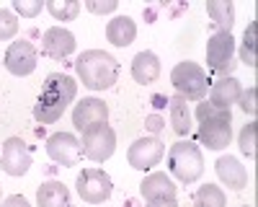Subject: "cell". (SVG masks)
Wrapping results in <instances>:
<instances>
[{"label":"cell","instance_id":"obj_1","mask_svg":"<svg viewBox=\"0 0 258 207\" xmlns=\"http://www.w3.org/2000/svg\"><path fill=\"white\" fill-rule=\"evenodd\" d=\"M78 96V83L64 75V73H49L44 80V88H41L36 104H34V119L41 124H54L64 109L70 107Z\"/></svg>","mask_w":258,"mask_h":207},{"label":"cell","instance_id":"obj_2","mask_svg":"<svg viewBox=\"0 0 258 207\" xmlns=\"http://www.w3.org/2000/svg\"><path fill=\"white\" fill-rule=\"evenodd\" d=\"M75 70L85 88L91 91H106L119 80V62L103 49H85L75 60Z\"/></svg>","mask_w":258,"mask_h":207},{"label":"cell","instance_id":"obj_3","mask_svg":"<svg viewBox=\"0 0 258 207\" xmlns=\"http://www.w3.org/2000/svg\"><path fill=\"white\" fill-rule=\"evenodd\" d=\"M199 119V142L207 150H225L232 140V114L230 109H217L209 101L197 107Z\"/></svg>","mask_w":258,"mask_h":207},{"label":"cell","instance_id":"obj_4","mask_svg":"<svg viewBox=\"0 0 258 207\" xmlns=\"http://www.w3.org/2000/svg\"><path fill=\"white\" fill-rule=\"evenodd\" d=\"M168 171L173 174L181 184L199 181L202 174H204V156L199 150V145H194L188 140H181L176 145H170V150H168Z\"/></svg>","mask_w":258,"mask_h":207},{"label":"cell","instance_id":"obj_5","mask_svg":"<svg viewBox=\"0 0 258 207\" xmlns=\"http://www.w3.org/2000/svg\"><path fill=\"white\" fill-rule=\"evenodd\" d=\"M170 83H173L176 93L183 101H202L207 96V88H209V78H207L204 68L197 65V62H191V60L178 62L170 70Z\"/></svg>","mask_w":258,"mask_h":207},{"label":"cell","instance_id":"obj_6","mask_svg":"<svg viewBox=\"0 0 258 207\" xmlns=\"http://www.w3.org/2000/svg\"><path fill=\"white\" fill-rule=\"evenodd\" d=\"M80 150H83L85 158L93 161V163L109 161L114 156V150H116V132L109 127V124H96V127L83 132Z\"/></svg>","mask_w":258,"mask_h":207},{"label":"cell","instance_id":"obj_7","mask_svg":"<svg viewBox=\"0 0 258 207\" xmlns=\"http://www.w3.org/2000/svg\"><path fill=\"white\" fill-rule=\"evenodd\" d=\"M235 36L232 31H214L207 41V68L220 73V75H227L235 70Z\"/></svg>","mask_w":258,"mask_h":207},{"label":"cell","instance_id":"obj_8","mask_svg":"<svg viewBox=\"0 0 258 207\" xmlns=\"http://www.w3.org/2000/svg\"><path fill=\"white\" fill-rule=\"evenodd\" d=\"M114 181L103 169H83L78 174V194L88 204H101L111 197Z\"/></svg>","mask_w":258,"mask_h":207},{"label":"cell","instance_id":"obj_9","mask_svg":"<svg viewBox=\"0 0 258 207\" xmlns=\"http://www.w3.org/2000/svg\"><path fill=\"white\" fill-rule=\"evenodd\" d=\"M36 62H39V55H36V47L26 39H18V41H11V47L6 49V57H3V65L11 75L16 78H26L36 70Z\"/></svg>","mask_w":258,"mask_h":207},{"label":"cell","instance_id":"obj_10","mask_svg":"<svg viewBox=\"0 0 258 207\" xmlns=\"http://www.w3.org/2000/svg\"><path fill=\"white\" fill-rule=\"evenodd\" d=\"M163 156H165V145L158 137H140L129 145V150H126L129 166L137 171H150L153 166L160 163Z\"/></svg>","mask_w":258,"mask_h":207},{"label":"cell","instance_id":"obj_11","mask_svg":"<svg viewBox=\"0 0 258 207\" xmlns=\"http://www.w3.org/2000/svg\"><path fill=\"white\" fill-rule=\"evenodd\" d=\"M0 169L8 176H24L31 169V150L21 137H8L0 150Z\"/></svg>","mask_w":258,"mask_h":207},{"label":"cell","instance_id":"obj_12","mask_svg":"<svg viewBox=\"0 0 258 207\" xmlns=\"http://www.w3.org/2000/svg\"><path fill=\"white\" fill-rule=\"evenodd\" d=\"M47 156L59 166H75L83 156L80 140L73 132H54L47 137Z\"/></svg>","mask_w":258,"mask_h":207},{"label":"cell","instance_id":"obj_13","mask_svg":"<svg viewBox=\"0 0 258 207\" xmlns=\"http://www.w3.org/2000/svg\"><path fill=\"white\" fill-rule=\"evenodd\" d=\"M106 119H109V107L96 96L78 101L73 109V124L78 132H85V130L96 127V124H106Z\"/></svg>","mask_w":258,"mask_h":207},{"label":"cell","instance_id":"obj_14","mask_svg":"<svg viewBox=\"0 0 258 207\" xmlns=\"http://www.w3.org/2000/svg\"><path fill=\"white\" fill-rule=\"evenodd\" d=\"M78 47V41H75V34L68 31L64 26H52L44 31V36H41V49H44L47 57L52 60H64V57H70Z\"/></svg>","mask_w":258,"mask_h":207},{"label":"cell","instance_id":"obj_15","mask_svg":"<svg viewBox=\"0 0 258 207\" xmlns=\"http://www.w3.org/2000/svg\"><path fill=\"white\" fill-rule=\"evenodd\" d=\"M240 96H243V86L232 75H222L220 80H214L209 86V104L217 109H230L232 104L240 101Z\"/></svg>","mask_w":258,"mask_h":207},{"label":"cell","instance_id":"obj_16","mask_svg":"<svg viewBox=\"0 0 258 207\" xmlns=\"http://www.w3.org/2000/svg\"><path fill=\"white\" fill-rule=\"evenodd\" d=\"M140 194L150 202H165V199H176V184L168 174L155 171V174H147L145 181L140 184Z\"/></svg>","mask_w":258,"mask_h":207},{"label":"cell","instance_id":"obj_17","mask_svg":"<svg viewBox=\"0 0 258 207\" xmlns=\"http://www.w3.org/2000/svg\"><path fill=\"white\" fill-rule=\"evenodd\" d=\"M214 169H217V176L225 186H230V189L240 192L248 186V171L245 166L235 158V156H222L217 158V163H214Z\"/></svg>","mask_w":258,"mask_h":207},{"label":"cell","instance_id":"obj_18","mask_svg":"<svg viewBox=\"0 0 258 207\" xmlns=\"http://www.w3.org/2000/svg\"><path fill=\"white\" fill-rule=\"evenodd\" d=\"M132 78L142 86H150L160 78V60L155 52H137L135 60H132Z\"/></svg>","mask_w":258,"mask_h":207},{"label":"cell","instance_id":"obj_19","mask_svg":"<svg viewBox=\"0 0 258 207\" xmlns=\"http://www.w3.org/2000/svg\"><path fill=\"white\" fill-rule=\"evenodd\" d=\"M137 36V24L135 18L129 16H116L109 21V26H106V39L111 41L114 47H129Z\"/></svg>","mask_w":258,"mask_h":207},{"label":"cell","instance_id":"obj_20","mask_svg":"<svg viewBox=\"0 0 258 207\" xmlns=\"http://www.w3.org/2000/svg\"><path fill=\"white\" fill-rule=\"evenodd\" d=\"M36 207H70V189L62 181H44L36 189Z\"/></svg>","mask_w":258,"mask_h":207},{"label":"cell","instance_id":"obj_21","mask_svg":"<svg viewBox=\"0 0 258 207\" xmlns=\"http://www.w3.org/2000/svg\"><path fill=\"white\" fill-rule=\"evenodd\" d=\"M207 13L217 31H232L235 26V6L232 0H207Z\"/></svg>","mask_w":258,"mask_h":207},{"label":"cell","instance_id":"obj_22","mask_svg":"<svg viewBox=\"0 0 258 207\" xmlns=\"http://www.w3.org/2000/svg\"><path fill=\"white\" fill-rule=\"evenodd\" d=\"M170 104V127L178 137H186L191 132V112H188V104L181 96H173L168 101Z\"/></svg>","mask_w":258,"mask_h":207},{"label":"cell","instance_id":"obj_23","mask_svg":"<svg viewBox=\"0 0 258 207\" xmlns=\"http://www.w3.org/2000/svg\"><path fill=\"white\" fill-rule=\"evenodd\" d=\"M44 8L49 11V16L54 21H62V24H64V21H75L78 13H80V3H78V0H47Z\"/></svg>","mask_w":258,"mask_h":207},{"label":"cell","instance_id":"obj_24","mask_svg":"<svg viewBox=\"0 0 258 207\" xmlns=\"http://www.w3.org/2000/svg\"><path fill=\"white\" fill-rule=\"evenodd\" d=\"M194 204L199 207H227V197L220 186L214 184H204L197 189V197H194Z\"/></svg>","mask_w":258,"mask_h":207},{"label":"cell","instance_id":"obj_25","mask_svg":"<svg viewBox=\"0 0 258 207\" xmlns=\"http://www.w3.org/2000/svg\"><path fill=\"white\" fill-rule=\"evenodd\" d=\"M255 24H248L245 34H243V44H240V60L245 62L248 68H255Z\"/></svg>","mask_w":258,"mask_h":207},{"label":"cell","instance_id":"obj_26","mask_svg":"<svg viewBox=\"0 0 258 207\" xmlns=\"http://www.w3.org/2000/svg\"><path fill=\"white\" fill-rule=\"evenodd\" d=\"M255 135H258V124H255V122H248L245 127L240 130V140H238L240 150H243L250 161H255Z\"/></svg>","mask_w":258,"mask_h":207},{"label":"cell","instance_id":"obj_27","mask_svg":"<svg viewBox=\"0 0 258 207\" xmlns=\"http://www.w3.org/2000/svg\"><path fill=\"white\" fill-rule=\"evenodd\" d=\"M18 34V21L16 13L8 8H0V41H8Z\"/></svg>","mask_w":258,"mask_h":207},{"label":"cell","instance_id":"obj_28","mask_svg":"<svg viewBox=\"0 0 258 207\" xmlns=\"http://www.w3.org/2000/svg\"><path fill=\"white\" fill-rule=\"evenodd\" d=\"M41 8H44V0H13V11L26 18H36Z\"/></svg>","mask_w":258,"mask_h":207},{"label":"cell","instance_id":"obj_29","mask_svg":"<svg viewBox=\"0 0 258 207\" xmlns=\"http://www.w3.org/2000/svg\"><path fill=\"white\" fill-rule=\"evenodd\" d=\"M85 11H91V13H96V16H106V13H114L116 8H119V3L116 0H85Z\"/></svg>","mask_w":258,"mask_h":207},{"label":"cell","instance_id":"obj_30","mask_svg":"<svg viewBox=\"0 0 258 207\" xmlns=\"http://www.w3.org/2000/svg\"><path fill=\"white\" fill-rule=\"evenodd\" d=\"M255 98H258V88H253V86H250V88L240 96V101H238V104H240V109H243L248 117H255V112H258Z\"/></svg>","mask_w":258,"mask_h":207},{"label":"cell","instance_id":"obj_31","mask_svg":"<svg viewBox=\"0 0 258 207\" xmlns=\"http://www.w3.org/2000/svg\"><path fill=\"white\" fill-rule=\"evenodd\" d=\"M0 207H31V204H29V199H26V197H21V194H11V197H6L3 202H0Z\"/></svg>","mask_w":258,"mask_h":207},{"label":"cell","instance_id":"obj_32","mask_svg":"<svg viewBox=\"0 0 258 207\" xmlns=\"http://www.w3.org/2000/svg\"><path fill=\"white\" fill-rule=\"evenodd\" d=\"M147 130H150V132H160V130H163V119L155 117V114L147 117Z\"/></svg>","mask_w":258,"mask_h":207},{"label":"cell","instance_id":"obj_33","mask_svg":"<svg viewBox=\"0 0 258 207\" xmlns=\"http://www.w3.org/2000/svg\"><path fill=\"white\" fill-rule=\"evenodd\" d=\"M147 207H178L176 199H165V202H150Z\"/></svg>","mask_w":258,"mask_h":207},{"label":"cell","instance_id":"obj_34","mask_svg":"<svg viewBox=\"0 0 258 207\" xmlns=\"http://www.w3.org/2000/svg\"><path fill=\"white\" fill-rule=\"evenodd\" d=\"M0 202H3V184H0Z\"/></svg>","mask_w":258,"mask_h":207},{"label":"cell","instance_id":"obj_35","mask_svg":"<svg viewBox=\"0 0 258 207\" xmlns=\"http://www.w3.org/2000/svg\"><path fill=\"white\" fill-rule=\"evenodd\" d=\"M243 207H250V204H243Z\"/></svg>","mask_w":258,"mask_h":207},{"label":"cell","instance_id":"obj_36","mask_svg":"<svg viewBox=\"0 0 258 207\" xmlns=\"http://www.w3.org/2000/svg\"><path fill=\"white\" fill-rule=\"evenodd\" d=\"M194 207H199V204H194Z\"/></svg>","mask_w":258,"mask_h":207}]
</instances>
